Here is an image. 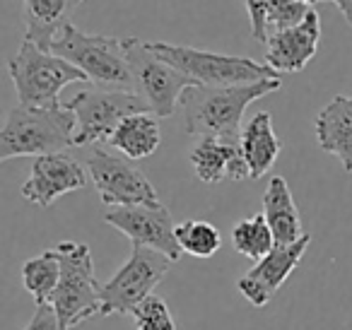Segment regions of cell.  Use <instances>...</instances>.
<instances>
[{"label": "cell", "mask_w": 352, "mask_h": 330, "mask_svg": "<svg viewBox=\"0 0 352 330\" xmlns=\"http://www.w3.org/2000/svg\"><path fill=\"white\" fill-rule=\"evenodd\" d=\"M60 261V280L51 306L60 330H75L92 316H102V285L94 277L92 251L82 241H60L56 246Z\"/></svg>", "instance_id": "cell-3"}, {"label": "cell", "mask_w": 352, "mask_h": 330, "mask_svg": "<svg viewBox=\"0 0 352 330\" xmlns=\"http://www.w3.org/2000/svg\"><path fill=\"white\" fill-rule=\"evenodd\" d=\"M147 46L164 63L206 87H236V85H254L261 80L280 78L268 63H256L244 56L212 54V51L191 49V46L166 44V41H150Z\"/></svg>", "instance_id": "cell-5"}, {"label": "cell", "mask_w": 352, "mask_h": 330, "mask_svg": "<svg viewBox=\"0 0 352 330\" xmlns=\"http://www.w3.org/2000/svg\"><path fill=\"white\" fill-rule=\"evenodd\" d=\"M121 44L133 82H135V92L150 104L157 118L171 116L176 107L182 104L184 94L191 87H196V82L188 75L179 73L169 63H164L160 56L152 54L147 41L126 36V39H121Z\"/></svg>", "instance_id": "cell-7"}, {"label": "cell", "mask_w": 352, "mask_h": 330, "mask_svg": "<svg viewBox=\"0 0 352 330\" xmlns=\"http://www.w3.org/2000/svg\"><path fill=\"white\" fill-rule=\"evenodd\" d=\"M318 147L336 160L342 169L352 174V97L338 94L316 116Z\"/></svg>", "instance_id": "cell-16"}, {"label": "cell", "mask_w": 352, "mask_h": 330, "mask_svg": "<svg viewBox=\"0 0 352 330\" xmlns=\"http://www.w3.org/2000/svg\"><path fill=\"white\" fill-rule=\"evenodd\" d=\"M283 80H261L236 87H206L196 85L182 99L184 128L198 138H236L241 135V118L249 104L278 92Z\"/></svg>", "instance_id": "cell-1"}, {"label": "cell", "mask_w": 352, "mask_h": 330, "mask_svg": "<svg viewBox=\"0 0 352 330\" xmlns=\"http://www.w3.org/2000/svg\"><path fill=\"white\" fill-rule=\"evenodd\" d=\"M270 8L273 0H246V10L251 20V36L258 44H268L270 39Z\"/></svg>", "instance_id": "cell-26"}, {"label": "cell", "mask_w": 352, "mask_h": 330, "mask_svg": "<svg viewBox=\"0 0 352 330\" xmlns=\"http://www.w3.org/2000/svg\"><path fill=\"white\" fill-rule=\"evenodd\" d=\"M314 8L309 3H292V0H273L270 8V27L275 32H287L299 27L309 17Z\"/></svg>", "instance_id": "cell-25"}, {"label": "cell", "mask_w": 352, "mask_h": 330, "mask_svg": "<svg viewBox=\"0 0 352 330\" xmlns=\"http://www.w3.org/2000/svg\"><path fill=\"white\" fill-rule=\"evenodd\" d=\"M51 54L60 56L75 68L87 75L89 82L99 89H118V92H135L131 68H128L123 44L116 36L85 34L68 25L56 36Z\"/></svg>", "instance_id": "cell-4"}, {"label": "cell", "mask_w": 352, "mask_h": 330, "mask_svg": "<svg viewBox=\"0 0 352 330\" xmlns=\"http://www.w3.org/2000/svg\"><path fill=\"white\" fill-rule=\"evenodd\" d=\"M241 150H244L251 179H261L268 174L283 150V142L273 131V116L268 111H258L241 128Z\"/></svg>", "instance_id": "cell-19"}, {"label": "cell", "mask_w": 352, "mask_h": 330, "mask_svg": "<svg viewBox=\"0 0 352 330\" xmlns=\"http://www.w3.org/2000/svg\"><path fill=\"white\" fill-rule=\"evenodd\" d=\"M78 116L58 107H15L0 131V162L12 157L58 155L75 145Z\"/></svg>", "instance_id": "cell-2"}, {"label": "cell", "mask_w": 352, "mask_h": 330, "mask_svg": "<svg viewBox=\"0 0 352 330\" xmlns=\"http://www.w3.org/2000/svg\"><path fill=\"white\" fill-rule=\"evenodd\" d=\"M87 174L102 203L109 208L160 205V195L150 179L121 152H109L97 145L87 157Z\"/></svg>", "instance_id": "cell-10"}, {"label": "cell", "mask_w": 352, "mask_h": 330, "mask_svg": "<svg viewBox=\"0 0 352 330\" xmlns=\"http://www.w3.org/2000/svg\"><path fill=\"white\" fill-rule=\"evenodd\" d=\"M309 243H311V236H302L297 243L292 246H275L273 251L265 258H261L249 272L239 277L236 287H239L241 296L249 301L254 309H263V306L270 304L278 289L285 285L289 275L294 272V267L299 265V261L307 253Z\"/></svg>", "instance_id": "cell-12"}, {"label": "cell", "mask_w": 352, "mask_h": 330, "mask_svg": "<svg viewBox=\"0 0 352 330\" xmlns=\"http://www.w3.org/2000/svg\"><path fill=\"white\" fill-rule=\"evenodd\" d=\"M176 241L184 253L193 258H212L222 246L220 229L206 219H186L176 224Z\"/></svg>", "instance_id": "cell-23"}, {"label": "cell", "mask_w": 352, "mask_h": 330, "mask_svg": "<svg viewBox=\"0 0 352 330\" xmlns=\"http://www.w3.org/2000/svg\"><path fill=\"white\" fill-rule=\"evenodd\" d=\"M58 280H60V261L56 248H49V251L39 253V256L30 258L22 265V285L34 296L36 306L51 304L56 287H58Z\"/></svg>", "instance_id": "cell-21"}, {"label": "cell", "mask_w": 352, "mask_h": 330, "mask_svg": "<svg viewBox=\"0 0 352 330\" xmlns=\"http://www.w3.org/2000/svg\"><path fill=\"white\" fill-rule=\"evenodd\" d=\"M318 41H321V17L316 10H311L299 27L270 34L265 63L275 73H299L316 56Z\"/></svg>", "instance_id": "cell-15"}, {"label": "cell", "mask_w": 352, "mask_h": 330, "mask_svg": "<svg viewBox=\"0 0 352 330\" xmlns=\"http://www.w3.org/2000/svg\"><path fill=\"white\" fill-rule=\"evenodd\" d=\"M135 330H176V320L162 296L152 294L133 314Z\"/></svg>", "instance_id": "cell-24"}, {"label": "cell", "mask_w": 352, "mask_h": 330, "mask_svg": "<svg viewBox=\"0 0 352 330\" xmlns=\"http://www.w3.org/2000/svg\"><path fill=\"white\" fill-rule=\"evenodd\" d=\"M292 3H309V6H316L318 0H292Z\"/></svg>", "instance_id": "cell-29"}, {"label": "cell", "mask_w": 352, "mask_h": 330, "mask_svg": "<svg viewBox=\"0 0 352 330\" xmlns=\"http://www.w3.org/2000/svg\"><path fill=\"white\" fill-rule=\"evenodd\" d=\"M25 330H60L58 316H56L54 306L51 304L36 306L34 316H32V320L25 325Z\"/></svg>", "instance_id": "cell-27"}, {"label": "cell", "mask_w": 352, "mask_h": 330, "mask_svg": "<svg viewBox=\"0 0 352 330\" xmlns=\"http://www.w3.org/2000/svg\"><path fill=\"white\" fill-rule=\"evenodd\" d=\"M87 171L70 155H44L32 162L30 179L22 186V198L39 208H51L60 195L87 186Z\"/></svg>", "instance_id": "cell-13"}, {"label": "cell", "mask_w": 352, "mask_h": 330, "mask_svg": "<svg viewBox=\"0 0 352 330\" xmlns=\"http://www.w3.org/2000/svg\"><path fill=\"white\" fill-rule=\"evenodd\" d=\"M8 73L15 82L22 107H58L63 87H68L70 82H89L87 75L73 63L39 49L27 39L10 58Z\"/></svg>", "instance_id": "cell-6"}, {"label": "cell", "mask_w": 352, "mask_h": 330, "mask_svg": "<svg viewBox=\"0 0 352 330\" xmlns=\"http://www.w3.org/2000/svg\"><path fill=\"white\" fill-rule=\"evenodd\" d=\"M263 214L273 232L275 246H292L302 236H307L302 229V217L294 205L289 184L283 176H273L263 193Z\"/></svg>", "instance_id": "cell-17"}, {"label": "cell", "mask_w": 352, "mask_h": 330, "mask_svg": "<svg viewBox=\"0 0 352 330\" xmlns=\"http://www.w3.org/2000/svg\"><path fill=\"white\" fill-rule=\"evenodd\" d=\"M82 3L85 0H25V39L51 54L56 36L70 25V17Z\"/></svg>", "instance_id": "cell-18"}, {"label": "cell", "mask_w": 352, "mask_h": 330, "mask_svg": "<svg viewBox=\"0 0 352 330\" xmlns=\"http://www.w3.org/2000/svg\"><path fill=\"white\" fill-rule=\"evenodd\" d=\"M331 3H336L338 10H340L342 17L347 20V25L352 27V0H331Z\"/></svg>", "instance_id": "cell-28"}, {"label": "cell", "mask_w": 352, "mask_h": 330, "mask_svg": "<svg viewBox=\"0 0 352 330\" xmlns=\"http://www.w3.org/2000/svg\"><path fill=\"white\" fill-rule=\"evenodd\" d=\"M232 243H234L236 253H241V256L251 258L256 263L268 256L275 248V239L268 222H265V214L261 212L236 222V227L232 229Z\"/></svg>", "instance_id": "cell-22"}, {"label": "cell", "mask_w": 352, "mask_h": 330, "mask_svg": "<svg viewBox=\"0 0 352 330\" xmlns=\"http://www.w3.org/2000/svg\"><path fill=\"white\" fill-rule=\"evenodd\" d=\"M104 222L123 234L133 248H152L171 261L184 256L176 241V224L166 205H138V208H113L104 214Z\"/></svg>", "instance_id": "cell-11"}, {"label": "cell", "mask_w": 352, "mask_h": 330, "mask_svg": "<svg viewBox=\"0 0 352 330\" xmlns=\"http://www.w3.org/2000/svg\"><path fill=\"white\" fill-rule=\"evenodd\" d=\"M191 166L203 184H220V181H244L251 179L241 135L236 138H201L191 150Z\"/></svg>", "instance_id": "cell-14"}, {"label": "cell", "mask_w": 352, "mask_h": 330, "mask_svg": "<svg viewBox=\"0 0 352 330\" xmlns=\"http://www.w3.org/2000/svg\"><path fill=\"white\" fill-rule=\"evenodd\" d=\"M160 142H162V131L155 113H135V116H128L116 128L109 145L116 152H121L123 157L138 162L155 155Z\"/></svg>", "instance_id": "cell-20"}, {"label": "cell", "mask_w": 352, "mask_h": 330, "mask_svg": "<svg viewBox=\"0 0 352 330\" xmlns=\"http://www.w3.org/2000/svg\"><path fill=\"white\" fill-rule=\"evenodd\" d=\"M65 107L78 116L75 145H102L109 142L116 128L135 113H152L150 104L138 92L118 89H82Z\"/></svg>", "instance_id": "cell-8"}, {"label": "cell", "mask_w": 352, "mask_h": 330, "mask_svg": "<svg viewBox=\"0 0 352 330\" xmlns=\"http://www.w3.org/2000/svg\"><path fill=\"white\" fill-rule=\"evenodd\" d=\"M174 261L152 248H133L128 261L102 285V316H126L155 294Z\"/></svg>", "instance_id": "cell-9"}]
</instances>
